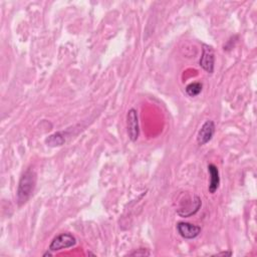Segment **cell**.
Masks as SVG:
<instances>
[{"instance_id": "cell-1", "label": "cell", "mask_w": 257, "mask_h": 257, "mask_svg": "<svg viewBox=\"0 0 257 257\" xmlns=\"http://www.w3.org/2000/svg\"><path fill=\"white\" fill-rule=\"evenodd\" d=\"M35 183H36L35 173L31 169L26 170L20 178L18 189H17V200L20 205L25 203L29 199V197L31 196L35 188Z\"/></svg>"}, {"instance_id": "cell-2", "label": "cell", "mask_w": 257, "mask_h": 257, "mask_svg": "<svg viewBox=\"0 0 257 257\" xmlns=\"http://www.w3.org/2000/svg\"><path fill=\"white\" fill-rule=\"evenodd\" d=\"M202 206V201L197 195L188 196L185 198V202L182 201L180 208L177 210L178 215L181 217H190L196 214Z\"/></svg>"}, {"instance_id": "cell-3", "label": "cell", "mask_w": 257, "mask_h": 257, "mask_svg": "<svg viewBox=\"0 0 257 257\" xmlns=\"http://www.w3.org/2000/svg\"><path fill=\"white\" fill-rule=\"evenodd\" d=\"M76 244V239L70 233H62L56 236L50 243L49 249L52 252H56L62 249H66L72 247Z\"/></svg>"}, {"instance_id": "cell-4", "label": "cell", "mask_w": 257, "mask_h": 257, "mask_svg": "<svg viewBox=\"0 0 257 257\" xmlns=\"http://www.w3.org/2000/svg\"><path fill=\"white\" fill-rule=\"evenodd\" d=\"M202 55L199 60L200 66L208 73H213L214 71V62H215V54L214 49L211 45L203 44L202 45Z\"/></svg>"}, {"instance_id": "cell-5", "label": "cell", "mask_w": 257, "mask_h": 257, "mask_svg": "<svg viewBox=\"0 0 257 257\" xmlns=\"http://www.w3.org/2000/svg\"><path fill=\"white\" fill-rule=\"evenodd\" d=\"M126 130L127 136L132 142H136L140 135L138 111L135 108L128 109L126 113Z\"/></svg>"}, {"instance_id": "cell-6", "label": "cell", "mask_w": 257, "mask_h": 257, "mask_svg": "<svg viewBox=\"0 0 257 257\" xmlns=\"http://www.w3.org/2000/svg\"><path fill=\"white\" fill-rule=\"evenodd\" d=\"M214 133H215V123L213 120H206L201 128L199 130L198 132V135H197V143L199 146H204L206 145L207 143H209L213 136H214Z\"/></svg>"}, {"instance_id": "cell-7", "label": "cell", "mask_w": 257, "mask_h": 257, "mask_svg": "<svg viewBox=\"0 0 257 257\" xmlns=\"http://www.w3.org/2000/svg\"><path fill=\"white\" fill-rule=\"evenodd\" d=\"M177 231L185 239H194L201 233V227L188 222H179Z\"/></svg>"}, {"instance_id": "cell-8", "label": "cell", "mask_w": 257, "mask_h": 257, "mask_svg": "<svg viewBox=\"0 0 257 257\" xmlns=\"http://www.w3.org/2000/svg\"><path fill=\"white\" fill-rule=\"evenodd\" d=\"M208 172L210 175V183H209V193L214 194L220 185V177H219V171L218 168L214 164H209L208 165Z\"/></svg>"}, {"instance_id": "cell-9", "label": "cell", "mask_w": 257, "mask_h": 257, "mask_svg": "<svg viewBox=\"0 0 257 257\" xmlns=\"http://www.w3.org/2000/svg\"><path fill=\"white\" fill-rule=\"evenodd\" d=\"M65 142V139H64V136L62 135V133L60 132H57L53 135H50L46 140H45V143L47 144V146H50V147H59V146H62L63 143Z\"/></svg>"}, {"instance_id": "cell-10", "label": "cell", "mask_w": 257, "mask_h": 257, "mask_svg": "<svg viewBox=\"0 0 257 257\" xmlns=\"http://www.w3.org/2000/svg\"><path fill=\"white\" fill-rule=\"evenodd\" d=\"M202 88H203V85L201 82H191L186 86L185 90L189 96L194 97L201 93Z\"/></svg>"}, {"instance_id": "cell-11", "label": "cell", "mask_w": 257, "mask_h": 257, "mask_svg": "<svg viewBox=\"0 0 257 257\" xmlns=\"http://www.w3.org/2000/svg\"><path fill=\"white\" fill-rule=\"evenodd\" d=\"M128 255H132V256H149V255H151V253H150V251H148V249L141 248V249H138L135 252L130 253Z\"/></svg>"}, {"instance_id": "cell-12", "label": "cell", "mask_w": 257, "mask_h": 257, "mask_svg": "<svg viewBox=\"0 0 257 257\" xmlns=\"http://www.w3.org/2000/svg\"><path fill=\"white\" fill-rule=\"evenodd\" d=\"M216 255L220 256V255H223V256H231L232 255V252H220V253H217Z\"/></svg>"}, {"instance_id": "cell-13", "label": "cell", "mask_w": 257, "mask_h": 257, "mask_svg": "<svg viewBox=\"0 0 257 257\" xmlns=\"http://www.w3.org/2000/svg\"><path fill=\"white\" fill-rule=\"evenodd\" d=\"M51 252H52V251H50V250H49V251H47L46 253H44V254H43V256H47V255H48V256H51V255H52V253H51Z\"/></svg>"}]
</instances>
